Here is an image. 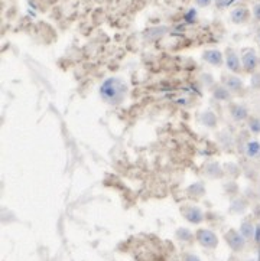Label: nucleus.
Returning <instances> with one entry per match:
<instances>
[{"label":"nucleus","mask_w":260,"mask_h":261,"mask_svg":"<svg viewBox=\"0 0 260 261\" xmlns=\"http://www.w3.org/2000/svg\"><path fill=\"white\" fill-rule=\"evenodd\" d=\"M253 16L256 18V21H259L260 22V3H256V5L253 6Z\"/></svg>","instance_id":"f3484780"},{"label":"nucleus","mask_w":260,"mask_h":261,"mask_svg":"<svg viewBox=\"0 0 260 261\" xmlns=\"http://www.w3.org/2000/svg\"><path fill=\"white\" fill-rule=\"evenodd\" d=\"M197 239L204 248H208V250H214L218 247V237L216 235V232L211 231V229H198L197 231Z\"/></svg>","instance_id":"f03ea898"},{"label":"nucleus","mask_w":260,"mask_h":261,"mask_svg":"<svg viewBox=\"0 0 260 261\" xmlns=\"http://www.w3.org/2000/svg\"><path fill=\"white\" fill-rule=\"evenodd\" d=\"M211 2L213 0H195V5L200 6V8H207V6L211 5Z\"/></svg>","instance_id":"a211bd4d"},{"label":"nucleus","mask_w":260,"mask_h":261,"mask_svg":"<svg viewBox=\"0 0 260 261\" xmlns=\"http://www.w3.org/2000/svg\"><path fill=\"white\" fill-rule=\"evenodd\" d=\"M226 64L227 68L231 72H238L240 68H241V61L238 58V55L233 51V49H227V54H226Z\"/></svg>","instance_id":"0eeeda50"},{"label":"nucleus","mask_w":260,"mask_h":261,"mask_svg":"<svg viewBox=\"0 0 260 261\" xmlns=\"http://www.w3.org/2000/svg\"><path fill=\"white\" fill-rule=\"evenodd\" d=\"M240 232H241V235H243L246 239L254 238L256 228H254V225H253L250 221H244V222L241 224V227H240Z\"/></svg>","instance_id":"9d476101"},{"label":"nucleus","mask_w":260,"mask_h":261,"mask_svg":"<svg viewBox=\"0 0 260 261\" xmlns=\"http://www.w3.org/2000/svg\"><path fill=\"white\" fill-rule=\"evenodd\" d=\"M247 154H249L250 157H256V156H259L260 143L254 142V140H251V142L247 143Z\"/></svg>","instance_id":"f8f14e48"},{"label":"nucleus","mask_w":260,"mask_h":261,"mask_svg":"<svg viewBox=\"0 0 260 261\" xmlns=\"http://www.w3.org/2000/svg\"><path fill=\"white\" fill-rule=\"evenodd\" d=\"M254 239L260 242V227H256V232H254Z\"/></svg>","instance_id":"aec40b11"},{"label":"nucleus","mask_w":260,"mask_h":261,"mask_svg":"<svg viewBox=\"0 0 260 261\" xmlns=\"http://www.w3.org/2000/svg\"><path fill=\"white\" fill-rule=\"evenodd\" d=\"M226 87L231 91V93H240L243 90V81L236 75H230L226 81Z\"/></svg>","instance_id":"1a4fd4ad"},{"label":"nucleus","mask_w":260,"mask_h":261,"mask_svg":"<svg viewBox=\"0 0 260 261\" xmlns=\"http://www.w3.org/2000/svg\"><path fill=\"white\" fill-rule=\"evenodd\" d=\"M257 39H259V42H260V32H259V35H257Z\"/></svg>","instance_id":"412c9836"},{"label":"nucleus","mask_w":260,"mask_h":261,"mask_svg":"<svg viewBox=\"0 0 260 261\" xmlns=\"http://www.w3.org/2000/svg\"><path fill=\"white\" fill-rule=\"evenodd\" d=\"M176 237L179 239H184V241H189V239L192 238V234H191V231L186 228H179L176 231Z\"/></svg>","instance_id":"4468645a"},{"label":"nucleus","mask_w":260,"mask_h":261,"mask_svg":"<svg viewBox=\"0 0 260 261\" xmlns=\"http://www.w3.org/2000/svg\"><path fill=\"white\" fill-rule=\"evenodd\" d=\"M126 94H127V85L124 84L121 78H116V76L107 78L100 87V96L110 106L120 104L124 100Z\"/></svg>","instance_id":"f257e3e1"},{"label":"nucleus","mask_w":260,"mask_h":261,"mask_svg":"<svg viewBox=\"0 0 260 261\" xmlns=\"http://www.w3.org/2000/svg\"><path fill=\"white\" fill-rule=\"evenodd\" d=\"M247 261H254V260H247Z\"/></svg>","instance_id":"4be33fe9"},{"label":"nucleus","mask_w":260,"mask_h":261,"mask_svg":"<svg viewBox=\"0 0 260 261\" xmlns=\"http://www.w3.org/2000/svg\"><path fill=\"white\" fill-rule=\"evenodd\" d=\"M203 120H204V123H206L207 126H216V116L213 114V113H210V111H207L206 114L203 116Z\"/></svg>","instance_id":"2eb2a0df"},{"label":"nucleus","mask_w":260,"mask_h":261,"mask_svg":"<svg viewBox=\"0 0 260 261\" xmlns=\"http://www.w3.org/2000/svg\"><path fill=\"white\" fill-rule=\"evenodd\" d=\"M231 114H233V117L234 120H237V121H241V120L247 119V110L244 109V107H241V106H236L234 109L231 110Z\"/></svg>","instance_id":"9b49d317"},{"label":"nucleus","mask_w":260,"mask_h":261,"mask_svg":"<svg viewBox=\"0 0 260 261\" xmlns=\"http://www.w3.org/2000/svg\"><path fill=\"white\" fill-rule=\"evenodd\" d=\"M257 62H259V58H257V55H256V52H254L253 49H246V51L243 52V56H241V65H243V68H244L247 72L254 71L256 66H257Z\"/></svg>","instance_id":"39448f33"},{"label":"nucleus","mask_w":260,"mask_h":261,"mask_svg":"<svg viewBox=\"0 0 260 261\" xmlns=\"http://www.w3.org/2000/svg\"><path fill=\"white\" fill-rule=\"evenodd\" d=\"M226 241H227L228 247L236 252H240V251L244 250L246 247V238L241 235L240 231H236V229H228L227 234H226Z\"/></svg>","instance_id":"7ed1b4c3"},{"label":"nucleus","mask_w":260,"mask_h":261,"mask_svg":"<svg viewBox=\"0 0 260 261\" xmlns=\"http://www.w3.org/2000/svg\"><path fill=\"white\" fill-rule=\"evenodd\" d=\"M249 16H250L249 9L244 8V6L234 8V9L231 11V13H230V19H231V22L236 23V25H241V23L247 22Z\"/></svg>","instance_id":"423d86ee"},{"label":"nucleus","mask_w":260,"mask_h":261,"mask_svg":"<svg viewBox=\"0 0 260 261\" xmlns=\"http://www.w3.org/2000/svg\"><path fill=\"white\" fill-rule=\"evenodd\" d=\"M249 126H250V130L253 131V133H260V119L250 120Z\"/></svg>","instance_id":"dca6fc26"},{"label":"nucleus","mask_w":260,"mask_h":261,"mask_svg":"<svg viewBox=\"0 0 260 261\" xmlns=\"http://www.w3.org/2000/svg\"><path fill=\"white\" fill-rule=\"evenodd\" d=\"M182 215L191 224H201L204 221V212L198 207H184L182 208Z\"/></svg>","instance_id":"20e7f679"},{"label":"nucleus","mask_w":260,"mask_h":261,"mask_svg":"<svg viewBox=\"0 0 260 261\" xmlns=\"http://www.w3.org/2000/svg\"><path fill=\"white\" fill-rule=\"evenodd\" d=\"M203 58L206 59L208 64L214 66H220L223 64V54L218 49H208L204 52Z\"/></svg>","instance_id":"6e6552de"},{"label":"nucleus","mask_w":260,"mask_h":261,"mask_svg":"<svg viewBox=\"0 0 260 261\" xmlns=\"http://www.w3.org/2000/svg\"><path fill=\"white\" fill-rule=\"evenodd\" d=\"M214 97L217 100H221V101H227L230 98V90L227 87H217L214 91Z\"/></svg>","instance_id":"ddd939ff"},{"label":"nucleus","mask_w":260,"mask_h":261,"mask_svg":"<svg viewBox=\"0 0 260 261\" xmlns=\"http://www.w3.org/2000/svg\"><path fill=\"white\" fill-rule=\"evenodd\" d=\"M184 261H201V260H200L197 255H194V254H185Z\"/></svg>","instance_id":"6ab92c4d"}]
</instances>
